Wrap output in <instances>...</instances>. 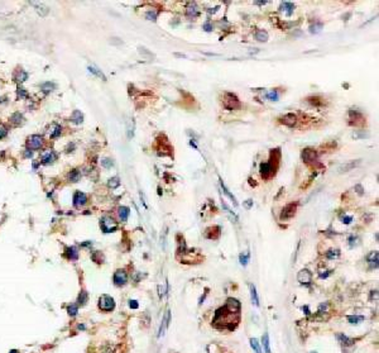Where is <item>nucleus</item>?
<instances>
[{
  "mask_svg": "<svg viewBox=\"0 0 379 353\" xmlns=\"http://www.w3.org/2000/svg\"><path fill=\"white\" fill-rule=\"evenodd\" d=\"M204 29H205L206 32H211V31H212V25H211L210 23H205V24H204Z\"/></svg>",
  "mask_w": 379,
  "mask_h": 353,
  "instance_id": "nucleus-50",
  "label": "nucleus"
},
{
  "mask_svg": "<svg viewBox=\"0 0 379 353\" xmlns=\"http://www.w3.org/2000/svg\"><path fill=\"white\" fill-rule=\"evenodd\" d=\"M139 52H140V53H143V55H145V56L153 57V55H152V53H151V52H148V51H147L145 48H143V47H140V48H139Z\"/></svg>",
  "mask_w": 379,
  "mask_h": 353,
  "instance_id": "nucleus-48",
  "label": "nucleus"
},
{
  "mask_svg": "<svg viewBox=\"0 0 379 353\" xmlns=\"http://www.w3.org/2000/svg\"><path fill=\"white\" fill-rule=\"evenodd\" d=\"M200 14V10L196 5V3H190L186 8V15L190 18H196Z\"/></svg>",
  "mask_w": 379,
  "mask_h": 353,
  "instance_id": "nucleus-15",
  "label": "nucleus"
},
{
  "mask_svg": "<svg viewBox=\"0 0 379 353\" xmlns=\"http://www.w3.org/2000/svg\"><path fill=\"white\" fill-rule=\"evenodd\" d=\"M250 297H252V303L255 306H259V297H258V292H256V289L254 285H250Z\"/></svg>",
  "mask_w": 379,
  "mask_h": 353,
  "instance_id": "nucleus-20",
  "label": "nucleus"
},
{
  "mask_svg": "<svg viewBox=\"0 0 379 353\" xmlns=\"http://www.w3.org/2000/svg\"><path fill=\"white\" fill-rule=\"evenodd\" d=\"M297 280H298V282L302 283V285H308L311 282V280H312V274L306 268L301 270L298 272V275H297Z\"/></svg>",
  "mask_w": 379,
  "mask_h": 353,
  "instance_id": "nucleus-9",
  "label": "nucleus"
},
{
  "mask_svg": "<svg viewBox=\"0 0 379 353\" xmlns=\"http://www.w3.org/2000/svg\"><path fill=\"white\" fill-rule=\"evenodd\" d=\"M296 210H297V204L294 202H291V204H288V205H286L283 208V210H282V213H281V220H288V219H291V218H293L294 216V214H296Z\"/></svg>",
  "mask_w": 379,
  "mask_h": 353,
  "instance_id": "nucleus-5",
  "label": "nucleus"
},
{
  "mask_svg": "<svg viewBox=\"0 0 379 353\" xmlns=\"http://www.w3.org/2000/svg\"><path fill=\"white\" fill-rule=\"evenodd\" d=\"M119 185H120L119 177H113V179L109 180V186H110L111 189H115V187H118Z\"/></svg>",
  "mask_w": 379,
  "mask_h": 353,
  "instance_id": "nucleus-41",
  "label": "nucleus"
},
{
  "mask_svg": "<svg viewBox=\"0 0 379 353\" xmlns=\"http://www.w3.org/2000/svg\"><path fill=\"white\" fill-rule=\"evenodd\" d=\"M89 71H90V72H92L94 75H96V76L101 77L102 80H106V77L104 76V74H102V72H101V71H100L99 69H96V67H94V66H90V67H89Z\"/></svg>",
  "mask_w": 379,
  "mask_h": 353,
  "instance_id": "nucleus-32",
  "label": "nucleus"
},
{
  "mask_svg": "<svg viewBox=\"0 0 379 353\" xmlns=\"http://www.w3.org/2000/svg\"><path fill=\"white\" fill-rule=\"evenodd\" d=\"M248 262H249V253H248V252L241 253V254H240V263H241L243 266H247Z\"/></svg>",
  "mask_w": 379,
  "mask_h": 353,
  "instance_id": "nucleus-36",
  "label": "nucleus"
},
{
  "mask_svg": "<svg viewBox=\"0 0 379 353\" xmlns=\"http://www.w3.org/2000/svg\"><path fill=\"white\" fill-rule=\"evenodd\" d=\"M297 120H298V118H297L296 114L288 113V114H284L281 118V123H283L284 125H287V127H293V125H296Z\"/></svg>",
  "mask_w": 379,
  "mask_h": 353,
  "instance_id": "nucleus-10",
  "label": "nucleus"
},
{
  "mask_svg": "<svg viewBox=\"0 0 379 353\" xmlns=\"http://www.w3.org/2000/svg\"><path fill=\"white\" fill-rule=\"evenodd\" d=\"M268 38H269V36H268V33H267L265 31H263V29L256 31V33H255V39L258 40V42H267Z\"/></svg>",
  "mask_w": 379,
  "mask_h": 353,
  "instance_id": "nucleus-21",
  "label": "nucleus"
},
{
  "mask_svg": "<svg viewBox=\"0 0 379 353\" xmlns=\"http://www.w3.org/2000/svg\"><path fill=\"white\" fill-rule=\"evenodd\" d=\"M82 119H84V117H82V114H81V112H78V110H75V112L72 113V120L75 121L76 124H80V123H82Z\"/></svg>",
  "mask_w": 379,
  "mask_h": 353,
  "instance_id": "nucleus-30",
  "label": "nucleus"
},
{
  "mask_svg": "<svg viewBox=\"0 0 379 353\" xmlns=\"http://www.w3.org/2000/svg\"><path fill=\"white\" fill-rule=\"evenodd\" d=\"M127 281H128V275H127L125 271L118 270L114 274V282H115L116 286H123V285L127 283Z\"/></svg>",
  "mask_w": 379,
  "mask_h": 353,
  "instance_id": "nucleus-8",
  "label": "nucleus"
},
{
  "mask_svg": "<svg viewBox=\"0 0 379 353\" xmlns=\"http://www.w3.org/2000/svg\"><path fill=\"white\" fill-rule=\"evenodd\" d=\"M301 158L305 164H316L317 162V152L314 148H305L301 153Z\"/></svg>",
  "mask_w": 379,
  "mask_h": 353,
  "instance_id": "nucleus-4",
  "label": "nucleus"
},
{
  "mask_svg": "<svg viewBox=\"0 0 379 353\" xmlns=\"http://www.w3.org/2000/svg\"><path fill=\"white\" fill-rule=\"evenodd\" d=\"M9 353H18V351H17V349H11Z\"/></svg>",
  "mask_w": 379,
  "mask_h": 353,
  "instance_id": "nucleus-52",
  "label": "nucleus"
},
{
  "mask_svg": "<svg viewBox=\"0 0 379 353\" xmlns=\"http://www.w3.org/2000/svg\"><path fill=\"white\" fill-rule=\"evenodd\" d=\"M351 220H353L351 216H344V218H343V223H345V224H350Z\"/></svg>",
  "mask_w": 379,
  "mask_h": 353,
  "instance_id": "nucleus-51",
  "label": "nucleus"
},
{
  "mask_svg": "<svg viewBox=\"0 0 379 353\" xmlns=\"http://www.w3.org/2000/svg\"><path fill=\"white\" fill-rule=\"evenodd\" d=\"M145 18L148 19V20H156L157 19V13L156 11H148L147 14H145Z\"/></svg>",
  "mask_w": 379,
  "mask_h": 353,
  "instance_id": "nucleus-44",
  "label": "nucleus"
},
{
  "mask_svg": "<svg viewBox=\"0 0 379 353\" xmlns=\"http://www.w3.org/2000/svg\"><path fill=\"white\" fill-rule=\"evenodd\" d=\"M220 185H221V189H223V191H224V194H225V195H226V196H227V198H229L230 200H231V201L234 202V205L236 206V205H238V202H236V199H235V196H234V195H233V194H231V193H230V191H229V190L226 189V186L224 185V182H223V181L220 182Z\"/></svg>",
  "mask_w": 379,
  "mask_h": 353,
  "instance_id": "nucleus-27",
  "label": "nucleus"
},
{
  "mask_svg": "<svg viewBox=\"0 0 379 353\" xmlns=\"http://www.w3.org/2000/svg\"><path fill=\"white\" fill-rule=\"evenodd\" d=\"M220 230H221V228H220L219 225L211 227V228H209V229L206 230L205 237L209 238V239H216V238L220 237Z\"/></svg>",
  "mask_w": 379,
  "mask_h": 353,
  "instance_id": "nucleus-14",
  "label": "nucleus"
},
{
  "mask_svg": "<svg viewBox=\"0 0 379 353\" xmlns=\"http://www.w3.org/2000/svg\"><path fill=\"white\" fill-rule=\"evenodd\" d=\"M42 144H43V139H42V137H40V135H38V134L32 135V137L29 138V141H28V146H29L32 149H38V148L42 147Z\"/></svg>",
  "mask_w": 379,
  "mask_h": 353,
  "instance_id": "nucleus-12",
  "label": "nucleus"
},
{
  "mask_svg": "<svg viewBox=\"0 0 379 353\" xmlns=\"http://www.w3.org/2000/svg\"><path fill=\"white\" fill-rule=\"evenodd\" d=\"M129 306H130L131 309H138L139 305H138V301H137V300H130V301H129Z\"/></svg>",
  "mask_w": 379,
  "mask_h": 353,
  "instance_id": "nucleus-47",
  "label": "nucleus"
},
{
  "mask_svg": "<svg viewBox=\"0 0 379 353\" xmlns=\"http://www.w3.org/2000/svg\"><path fill=\"white\" fill-rule=\"evenodd\" d=\"M279 161H281V151H279V148L272 149V151H270V165H272L274 168H277L278 165H279Z\"/></svg>",
  "mask_w": 379,
  "mask_h": 353,
  "instance_id": "nucleus-13",
  "label": "nucleus"
},
{
  "mask_svg": "<svg viewBox=\"0 0 379 353\" xmlns=\"http://www.w3.org/2000/svg\"><path fill=\"white\" fill-rule=\"evenodd\" d=\"M250 346H252V348H253V351L255 353H263L262 348H260V343H259V341L256 338H252L250 339Z\"/></svg>",
  "mask_w": 379,
  "mask_h": 353,
  "instance_id": "nucleus-25",
  "label": "nucleus"
},
{
  "mask_svg": "<svg viewBox=\"0 0 379 353\" xmlns=\"http://www.w3.org/2000/svg\"><path fill=\"white\" fill-rule=\"evenodd\" d=\"M42 164H44V165H49V164H52L53 161L56 159V155L53 153L52 151H48V152H46V153H43L42 155Z\"/></svg>",
  "mask_w": 379,
  "mask_h": 353,
  "instance_id": "nucleus-19",
  "label": "nucleus"
},
{
  "mask_svg": "<svg viewBox=\"0 0 379 353\" xmlns=\"http://www.w3.org/2000/svg\"><path fill=\"white\" fill-rule=\"evenodd\" d=\"M86 201H87V196H86L84 193L77 191V193L75 194V196H73V205H75L76 208H81L82 205H85Z\"/></svg>",
  "mask_w": 379,
  "mask_h": 353,
  "instance_id": "nucleus-11",
  "label": "nucleus"
},
{
  "mask_svg": "<svg viewBox=\"0 0 379 353\" xmlns=\"http://www.w3.org/2000/svg\"><path fill=\"white\" fill-rule=\"evenodd\" d=\"M70 180L72 181V182H77L78 180H80V177H81V175H80V172L77 171V170H73V171H71V173H70Z\"/></svg>",
  "mask_w": 379,
  "mask_h": 353,
  "instance_id": "nucleus-33",
  "label": "nucleus"
},
{
  "mask_svg": "<svg viewBox=\"0 0 379 353\" xmlns=\"http://www.w3.org/2000/svg\"><path fill=\"white\" fill-rule=\"evenodd\" d=\"M6 133H8L6 128H5L3 124H0V139H3L5 135H6Z\"/></svg>",
  "mask_w": 379,
  "mask_h": 353,
  "instance_id": "nucleus-46",
  "label": "nucleus"
},
{
  "mask_svg": "<svg viewBox=\"0 0 379 353\" xmlns=\"http://www.w3.org/2000/svg\"><path fill=\"white\" fill-rule=\"evenodd\" d=\"M101 165H102L105 168H110V167L113 166V162H111V159H109V158H104V159L101 161Z\"/></svg>",
  "mask_w": 379,
  "mask_h": 353,
  "instance_id": "nucleus-45",
  "label": "nucleus"
},
{
  "mask_svg": "<svg viewBox=\"0 0 379 353\" xmlns=\"http://www.w3.org/2000/svg\"><path fill=\"white\" fill-rule=\"evenodd\" d=\"M368 261H369L372 268H377L378 267V252H372L368 256Z\"/></svg>",
  "mask_w": 379,
  "mask_h": 353,
  "instance_id": "nucleus-23",
  "label": "nucleus"
},
{
  "mask_svg": "<svg viewBox=\"0 0 379 353\" xmlns=\"http://www.w3.org/2000/svg\"><path fill=\"white\" fill-rule=\"evenodd\" d=\"M239 320H240V313L230 310L227 306H224V308H220L218 311H216L212 324H214V327L218 328V329L233 330L238 325Z\"/></svg>",
  "mask_w": 379,
  "mask_h": 353,
  "instance_id": "nucleus-1",
  "label": "nucleus"
},
{
  "mask_svg": "<svg viewBox=\"0 0 379 353\" xmlns=\"http://www.w3.org/2000/svg\"><path fill=\"white\" fill-rule=\"evenodd\" d=\"M350 118L354 119V125H363L365 123L364 117L361 115V113L356 112V110H350Z\"/></svg>",
  "mask_w": 379,
  "mask_h": 353,
  "instance_id": "nucleus-16",
  "label": "nucleus"
},
{
  "mask_svg": "<svg viewBox=\"0 0 379 353\" xmlns=\"http://www.w3.org/2000/svg\"><path fill=\"white\" fill-rule=\"evenodd\" d=\"M321 28H322V24L321 23H317V24H314V25H311V33H319L320 31H321Z\"/></svg>",
  "mask_w": 379,
  "mask_h": 353,
  "instance_id": "nucleus-43",
  "label": "nucleus"
},
{
  "mask_svg": "<svg viewBox=\"0 0 379 353\" xmlns=\"http://www.w3.org/2000/svg\"><path fill=\"white\" fill-rule=\"evenodd\" d=\"M22 119H23V117H22L19 113H15L14 115L11 117V121H13V123H14V124H17V125L22 123Z\"/></svg>",
  "mask_w": 379,
  "mask_h": 353,
  "instance_id": "nucleus-39",
  "label": "nucleus"
},
{
  "mask_svg": "<svg viewBox=\"0 0 379 353\" xmlns=\"http://www.w3.org/2000/svg\"><path fill=\"white\" fill-rule=\"evenodd\" d=\"M60 134H61V127L60 125H55V127H53V130L51 132L49 135H51V138H57Z\"/></svg>",
  "mask_w": 379,
  "mask_h": 353,
  "instance_id": "nucleus-37",
  "label": "nucleus"
},
{
  "mask_svg": "<svg viewBox=\"0 0 379 353\" xmlns=\"http://www.w3.org/2000/svg\"><path fill=\"white\" fill-rule=\"evenodd\" d=\"M100 225H101V229L104 230L105 233H111V232H114V230L118 228L116 223L111 218H109V216H105V218H102L101 222H100Z\"/></svg>",
  "mask_w": 379,
  "mask_h": 353,
  "instance_id": "nucleus-7",
  "label": "nucleus"
},
{
  "mask_svg": "<svg viewBox=\"0 0 379 353\" xmlns=\"http://www.w3.org/2000/svg\"><path fill=\"white\" fill-rule=\"evenodd\" d=\"M359 164H360V161H356V162H350V164L343 165V166L339 168V172H346V171H349V170H351V168L356 167Z\"/></svg>",
  "mask_w": 379,
  "mask_h": 353,
  "instance_id": "nucleus-28",
  "label": "nucleus"
},
{
  "mask_svg": "<svg viewBox=\"0 0 379 353\" xmlns=\"http://www.w3.org/2000/svg\"><path fill=\"white\" fill-rule=\"evenodd\" d=\"M67 252H69V257L71 260H77L78 257V253H77V249L75 247H71V248H67Z\"/></svg>",
  "mask_w": 379,
  "mask_h": 353,
  "instance_id": "nucleus-34",
  "label": "nucleus"
},
{
  "mask_svg": "<svg viewBox=\"0 0 379 353\" xmlns=\"http://www.w3.org/2000/svg\"><path fill=\"white\" fill-rule=\"evenodd\" d=\"M129 214H130V209L128 206H120L119 208V216H120V219L123 222H125L128 219Z\"/></svg>",
  "mask_w": 379,
  "mask_h": 353,
  "instance_id": "nucleus-22",
  "label": "nucleus"
},
{
  "mask_svg": "<svg viewBox=\"0 0 379 353\" xmlns=\"http://www.w3.org/2000/svg\"><path fill=\"white\" fill-rule=\"evenodd\" d=\"M223 105L227 110H235V109H239V108L241 106V103L235 94L225 92L224 98H223Z\"/></svg>",
  "mask_w": 379,
  "mask_h": 353,
  "instance_id": "nucleus-2",
  "label": "nucleus"
},
{
  "mask_svg": "<svg viewBox=\"0 0 379 353\" xmlns=\"http://www.w3.org/2000/svg\"><path fill=\"white\" fill-rule=\"evenodd\" d=\"M267 98H268L269 100H272V101H277V100H278V94H277L276 90L269 91V92L267 94Z\"/></svg>",
  "mask_w": 379,
  "mask_h": 353,
  "instance_id": "nucleus-40",
  "label": "nucleus"
},
{
  "mask_svg": "<svg viewBox=\"0 0 379 353\" xmlns=\"http://www.w3.org/2000/svg\"><path fill=\"white\" fill-rule=\"evenodd\" d=\"M259 170H260L262 177L268 180V179L272 177V176H274L277 168H274L272 165H270V162H263V164H260V168Z\"/></svg>",
  "mask_w": 379,
  "mask_h": 353,
  "instance_id": "nucleus-6",
  "label": "nucleus"
},
{
  "mask_svg": "<svg viewBox=\"0 0 379 353\" xmlns=\"http://www.w3.org/2000/svg\"><path fill=\"white\" fill-rule=\"evenodd\" d=\"M346 319H348L349 323H351V324H359L360 321L364 320V317H361V315H348Z\"/></svg>",
  "mask_w": 379,
  "mask_h": 353,
  "instance_id": "nucleus-29",
  "label": "nucleus"
},
{
  "mask_svg": "<svg viewBox=\"0 0 379 353\" xmlns=\"http://www.w3.org/2000/svg\"><path fill=\"white\" fill-rule=\"evenodd\" d=\"M169 318H171V313H169V310H167L166 314H165V318H163V321H162L160 329H159V337H160V335H165V332L167 330L168 324H169Z\"/></svg>",
  "mask_w": 379,
  "mask_h": 353,
  "instance_id": "nucleus-17",
  "label": "nucleus"
},
{
  "mask_svg": "<svg viewBox=\"0 0 379 353\" xmlns=\"http://www.w3.org/2000/svg\"><path fill=\"white\" fill-rule=\"evenodd\" d=\"M307 101H308L310 104L315 105V106H321V105L325 104V99H322V98H320V96H311V98L307 99Z\"/></svg>",
  "mask_w": 379,
  "mask_h": 353,
  "instance_id": "nucleus-24",
  "label": "nucleus"
},
{
  "mask_svg": "<svg viewBox=\"0 0 379 353\" xmlns=\"http://www.w3.org/2000/svg\"><path fill=\"white\" fill-rule=\"evenodd\" d=\"M263 346H264L265 353H270V347H269V337H268V334H267V333L263 335Z\"/></svg>",
  "mask_w": 379,
  "mask_h": 353,
  "instance_id": "nucleus-35",
  "label": "nucleus"
},
{
  "mask_svg": "<svg viewBox=\"0 0 379 353\" xmlns=\"http://www.w3.org/2000/svg\"><path fill=\"white\" fill-rule=\"evenodd\" d=\"M53 89H55V85L51 84V83H46V84L42 85V90H43L44 92H49V91H52Z\"/></svg>",
  "mask_w": 379,
  "mask_h": 353,
  "instance_id": "nucleus-42",
  "label": "nucleus"
},
{
  "mask_svg": "<svg viewBox=\"0 0 379 353\" xmlns=\"http://www.w3.org/2000/svg\"><path fill=\"white\" fill-rule=\"evenodd\" d=\"M67 311H69V314H70V315L75 317V315L77 314V311H78V306H77V305H75V304H72V305H70L69 308H67Z\"/></svg>",
  "mask_w": 379,
  "mask_h": 353,
  "instance_id": "nucleus-38",
  "label": "nucleus"
},
{
  "mask_svg": "<svg viewBox=\"0 0 379 353\" xmlns=\"http://www.w3.org/2000/svg\"><path fill=\"white\" fill-rule=\"evenodd\" d=\"M87 292H85V291H82L80 295H78V300H77V303L80 304V305H85L86 303H87Z\"/></svg>",
  "mask_w": 379,
  "mask_h": 353,
  "instance_id": "nucleus-31",
  "label": "nucleus"
},
{
  "mask_svg": "<svg viewBox=\"0 0 379 353\" xmlns=\"http://www.w3.org/2000/svg\"><path fill=\"white\" fill-rule=\"evenodd\" d=\"M115 308V301L114 299L109 295H102L99 299V309L102 311H111Z\"/></svg>",
  "mask_w": 379,
  "mask_h": 353,
  "instance_id": "nucleus-3",
  "label": "nucleus"
},
{
  "mask_svg": "<svg viewBox=\"0 0 379 353\" xmlns=\"http://www.w3.org/2000/svg\"><path fill=\"white\" fill-rule=\"evenodd\" d=\"M281 10H283L286 13L287 17H291L293 14V10H294V5L292 3H288V2H284L281 4Z\"/></svg>",
  "mask_w": 379,
  "mask_h": 353,
  "instance_id": "nucleus-18",
  "label": "nucleus"
},
{
  "mask_svg": "<svg viewBox=\"0 0 379 353\" xmlns=\"http://www.w3.org/2000/svg\"><path fill=\"white\" fill-rule=\"evenodd\" d=\"M336 338L339 339V342H340L341 344H345V346H351V344L354 343L353 339H350V338H348L346 335H343V334H337Z\"/></svg>",
  "mask_w": 379,
  "mask_h": 353,
  "instance_id": "nucleus-26",
  "label": "nucleus"
},
{
  "mask_svg": "<svg viewBox=\"0 0 379 353\" xmlns=\"http://www.w3.org/2000/svg\"><path fill=\"white\" fill-rule=\"evenodd\" d=\"M253 206V200H247L245 202H244V208L245 209H250Z\"/></svg>",
  "mask_w": 379,
  "mask_h": 353,
  "instance_id": "nucleus-49",
  "label": "nucleus"
}]
</instances>
